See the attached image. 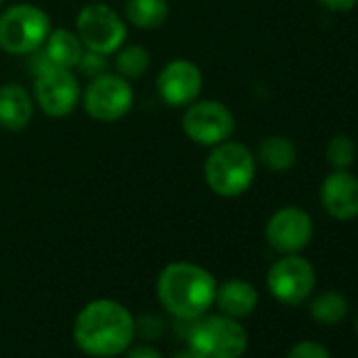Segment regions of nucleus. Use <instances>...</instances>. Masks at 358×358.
I'll list each match as a JSON object with an SVG mask.
<instances>
[{"mask_svg":"<svg viewBox=\"0 0 358 358\" xmlns=\"http://www.w3.org/2000/svg\"><path fill=\"white\" fill-rule=\"evenodd\" d=\"M188 350L194 358H241L247 350V333L236 318L203 314L188 333Z\"/></svg>","mask_w":358,"mask_h":358,"instance_id":"obj_4","label":"nucleus"},{"mask_svg":"<svg viewBox=\"0 0 358 358\" xmlns=\"http://www.w3.org/2000/svg\"><path fill=\"white\" fill-rule=\"evenodd\" d=\"M316 287V272L312 264L299 253L285 255L268 270V289L272 297L287 306L303 303Z\"/></svg>","mask_w":358,"mask_h":358,"instance_id":"obj_10","label":"nucleus"},{"mask_svg":"<svg viewBox=\"0 0 358 358\" xmlns=\"http://www.w3.org/2000/svg\"><path fill=\"white\" fill-rule=\"evenodd\" d=\"M34 116L32 95L17 83L0 87V127L7 131H24Z\"/></svg>","mask_w":358,"mask_h":358,"instance_id":"obj_14","label":"nucleus"},{"mask_svg":"<svg viewBox=\"0 0 358 358\" xmlns=\"http://www.w3.org/2000/svg\"><path fill=\"white\" fill-rule=\"evenodd\" d=\"M3 3H5V0H0V7H3Z\"/></svg>","mask_w":358,"mask_h":358,"instance_id":"obj_27","label":"nucleus"},{"mask_svg":"<svg viewBox=\"0 0 358 358\" xmlns=\"http://www.w3.org/2000/svg\"><path fill=\"white\" fill-rule=\"evenodd\" d=\"M133 87L120 74H101L91 78L85 95L83 106L85 112L97 122H116L124 118L133 108Z\"/></svg>","mask_w":358,"mask_h":358,"instance_id":"obj_8","label":"nucleus"},{"mask_svg":"<svg viewBox=\"0 0 358 358\" xmlns=\"http://www.w3.org/2000/svg\"><path fill=\"white\" fill-rule=\"evenodd\" d=\"M34 97L38 108L51 118H64L72 114L80 101V85L72 70L47 66L34 72Z\"/></svg>","mask_w":358,"mask_h":358,"instance_id":"obj_9","label":"nucleus"},{"mask_svg":"<svg viewBox=\"0 0 358 358\" xmlns=\"http://www.w3.org/2000/svg\"><path fill=\"white\" fill-rule=\"evenodd\" d=\"M135 337V320L131 312L112 299H95L87 303L74 322L76 345L99 358L122 354Z\"/></svg>","mask_w":358,"mask_h":358,"instance_id":"obj_1","label":"nucleus"},{"mask_svg":"<svg viewBox=\"0 0 358 358\" xmlns=\"http://www.w3.org/2000/svg\"><path fill=\"white\" fill-rule=\"evenodd\" d=\"M51 30V20L41 7L13 5L0 15V49L9 55H32L45 45Z\"/></svg>","mask_w":358,"mask_h":358,"instance_id":"obj_5","label":"nucleus"},{"mask_svg":"<svg viewBox=\"0 0 358 358\" xmlns=\"http://www.w3.org/2000/svg\"><path fill=\"white\" fill-rule=\"evenodd\" d=\"M116 53H118V57H116V74H120L122 78L133 80V78H141L148 72L150 55H148V51L143 47L131 45V47L118 49Z\"/></svg>","mask_w":358,"mask_h":358,"instance_id":"obj_20","label":"nucleus"},{"mask_svg":"<svg viewBox=\"0 0 358 358\" xmlns=\"http://www.w3.org/2000/svg\"><path fill=\"white\" fill-rule=\"evenodd\" d=\"M215 303L230 318H247L257 308V291L243 278H230L215 291Z\"/></svg>","mask_w":358,"mask_h":358,"instance_id":"obj_15","label":"nucleus"},{"mask_svg":"<svg viewBox=\"0 0 358 358\" xmlns=\"http://www.w3.org/2000/svg\"><path fill=\"white\" fill-rule=\"evenodd\" d=\"M41 49L51 66L66 68V70L76 68L85 53V45L80 43L78 34L68 28L51 30V34L47 36V41Z\"/></svg>","mask_w":358,"mask_h":358,"instance_id":"obj_16","label":"nucleus"},{"mask_svg":"<svg viewBox=\"0 0 358 358\" xmlns=\"http://www.w3.org/2000/svg\"><path fill=\"white\" fill-rule=\"evenodd\" d=\"M312 234H314L312 217L299 207H282L266 224L268 245L282 255H293L303 251L310 245Z\"/></svg>","mask_w":358,"mask_h":358,"instance_id":"obj_11","label":"nucleus"},{"mask_svg":"<svg viewBox=\"0 0 358 358\" xmlns=\"http://www.w3.org/2000/svg\"><path fill=\"white\" fill-rule=\"evenodd\" d=\"M215 291L213 274L190 262L164 266L156 280L160 303L177 318H201L215 303Z\"/></svg>","mask_w":358,"mask_h":358,"instance_id":"obj_2","label":"nucleus"},{"mask_svg":"<svg viewBox=\"0 0 358 358\" xmlns=\"http://www.w3.org/2000/svg\"><path fill=\"white\" fill-rule=\"evenodd\" d=\"M106 57H108V55H101V53H95V51L85 49V53H83V57H80V62H78L76 68H78L85 76H91V78L101 76V74H106V68H108Z\"/></svg>","mask_w":358,"mask_h":358,"instance_id":"obj_22","label":"nucleus"},{"mask_svg":"<svg viewBox=\"0 0 358 358\" xmlns=\"http://www.w3.org/2000/svg\"><path fill=\"white\" fill-rule=\"evenodd\" d=\"M127 358H162V356L152 345H137L127 354Z\"/></svg>","mask_w":358,"mask_h":358,"instance_id":"obj_25","label":"nucleus"},{"mask_svg":"<svg viewBox=\"0 0 358 358\" xmlns=\"http://www.w3.org/2000/svg\"><path fill=\"white\" fill-rule=\"evenodd\" d=\"M318 3L327 9V11H333V13H345L350 9L356 7L358 0H318Z\"/></svg>","mask_w":358,"mask_h":358,"instance_id":"obj_24","label":"nucleus"},{"mask_svg":"<svg viewBox=\"0 0 358 358\" xmlns=\"http://www.w3.org/2000/svg\"><path fill=\"white\" fill-rule=\"evenodd\" d=\"M348 310H350V303L345 295L339 291H324L310 306L312 318L320 324H337L339 320L345 318Z\"/></svg>","mask_w":358,"mask_h":358,"instance_id":"obj_19","label":"nucleus"},{"mask_svg":"<svg viewBox=\"0 0 358 358\" xmlns=\"http://www.w3.org/2000/svg\"><path fill=\"white\" fill-rule=\"evenodd\" d=\"M320 203L324 211L337 222L358 217V177L348 169H335L324 177L320 188Z\"/></svg>","mask_w":358,"mask_h":358,"instance_id":"obj_13","label":"nucleus"},{"mask_svg":"<svg viewBox=\"0 0 358 358\" xmlns=\"http://www.w3.org/2000/svg\"><path fill=\"white\" fill-rule=\"evenodd\" d=\"M76 34L85 49L112 55L127 41V24L112 7L95 3L80 9L76 17Z\"/></svg>","mask_w":358,"mask_h":358,"instance_id":"obj_6","label":"nucleus"},{"mask_svg":"<svg viewBox=\"0 0 358 358\" xmlns=\"http://www.w3.org/2000/svg\"><path fill=\"white\" fill-rule=\"evenodd\" d=\"M255 156L238 141H224L213 145L205 158L203 175L205 182L222 199H236L245 194L255 182Z\"/></svg>","mask_w":358,"mask_h":358,"instance_id":"obj_3","label":"nucleus"},{"mask_svg":"<svg viewBox=\"0 0 358 358\" xmlns=\"http://www.w3.org/2000/svg\"><path fill=\"white\" fill-rule=\"evenodd\" d=\"M287 358H331V354H329V350L320 341L306 339V341L295 343L289 350Z\"/></svg>","mask_w":358,"mask_h":358,"instance_id":"obj_23","label":"nucleus"},{"mask_svg":"<svg viewBox=\"0 0 358 358\" xmlns=\"http://www.w3.org/2000/svg\"><path fill=\"white\" fill-rule=\"evenodd\" d=\"M124 17L135 28L154 30L166 22L169 5L166 0H127Z\"/></svg>","mask_w":358,"mask_h":358,"instance_id":"obj_18","label":"nucleus"},{"mask_svg":"<svg viewBox=\"0 0 358 358\" xmlns=\"http://www.w3.org/2000/svg\"><path fill=\"white\" fill-rule=\"evenodd\" d=\"M182 129L190 141L213 148L232 137L236 120L226 103L215 99H196L186 108Z\"/></svg>","mask_w":358,"mask_h":358,"instance_id":"obj_7","label":"nucleus"},{"mask_svg":"<svg viewBox=\"0 0 358 358\" xmlns=\"http://www.w3.org/2000/svg\"><path fill=\"white\" fill-rule=\"evenodd\" d=\"M356 158V143L348 135H335L327 143V162L333 169H350Z\"/></svg>","mask_w":358,"mask_h":358,"instance_id":"obj_21","label":"nucleus"},{"mask_svg":"<svg viewBox=\"0 0 358 358\" xmlns=\"http://www.w3.org/2000/svg\"><path fill=\"white\" fill-rule=\"evenodd\" d=\"M257 158L266 169H270L274 173H285V171L293 169V164L297 162V148L289 137L270 135L259 143Z\"/></svg>","mask_w":358,"mask_h":358,"instance_id":"obj_17","label":"nucleus"},{"mask_svg":"<svg viewBox=\"0 0 358 358\" xmlns=\"http://www.w3.org/2000/svg\"><path fill=\"white\" fill-rule=\"evenodd\" d=\"M356 335H358V318H356Z\"/></svg>","mask_w":358,"mask_h":358,"instance_id":"obj_26","label":"nucleus"},{"mask_svg":"<svg viewBox=\"0 0 358 358\" xmlns=\"http://www.w3.org/2000/svg\"><path fill=\"white\" fill-rule=\"evenodd\" d=\"M156 89L160 99L173 108H188L201 97L203 91V72L194 62L173 59L169 62L158 78Z\"/></svg>","mask_w":358,"mask_h":358,"instance_id":"obj_12","label":"nucleus"}]
</instances>
